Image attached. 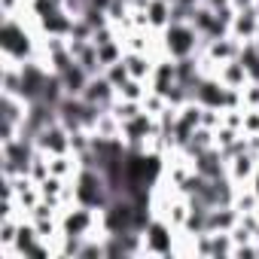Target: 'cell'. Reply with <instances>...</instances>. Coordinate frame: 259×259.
Instances as JSON below:
<instances>
[{
  "label": "cell",
  "instance_id": "1",
  "mask_svg": "<svg viewBox=\"0 0 259 259\" xmlns=\"http://www.w3.org/2000/svg\"><path fill=\"white\" fill-rule=\"evenodd\" d=\"M113 192L107 186V177L98 168H79L76 180H73V204L92 207V210H104L110 204Z\"/></svg>",
  "mask_w": 259,
  "mask_h": 259
},
{
  "label": "cell",
  "instance_id": "2",
  "mask_svg": "<svg viewBox=\"0 0 259 259\" xmlns=\"http://www.w3.org/2000/svg\"><path fill=\"white\" fill-rule=\"evenodd\" d=\"M0 46H4V58L10 61H31L34 58V40L19 16H4V31H0Z\"/></svg>",
  "mask_w": 259,
  "mask_h": 259
},
{
  "label": "cell",
  "instance_id": "3",
  "mask_svg": "<svg viewBox=\"0 0 259 259\" xmlns=\"http://www.w3.org/2000/svg\"><path fill=\"white\" fill-rule=\"evenodd\" d=\"M198 31L192 25H177L171 22L165 28V49L171 58H186V55H195L198 52Z\"/></svg>",
  "mask_w": 259,
  "mask_h": 259
},
{
  "label": "cell",
  "instance_id": "4",
  "mask_svg": "<svg viewBox=\"0 0 259 259\" xmlns=\"http://www.w3.org/2000/svg\"><path fill=\"white\" fill-rule=\"evenodd\" d=\"M144 253H153V256H171L174 253L171 226L165 220H150V226L144 229Z\"/></svg>",
  "mask_w": 259,
  "mask_h": 259
},
{
  "label": "cell",
  "instance_id": "5",
  "mask_svg": "<svg viewBox=\"0 0 259 259\" xmlns=\"http://www.w3.org/2000/svg\"><path fill=\"white\" fill-rule=\"evenodd\" d=\"M85 104H92V107H101V110H110L113 104H116V98H119V92L113 89V82L104 76V73H98V76H92L89 79V85L82 89V95H79Z\"/></svg>",
  "mask_w": 259,
  "mask_h": 259
},
{
  "label": "cell",
  "instance_id": "6",
  "mask_svg": "<svg viewBox=\"0 0 259 259\" xmlns=\"http://www.w3.org/2000/svg\"><path fill=\"white\" fill-rule=\"evenodd\" d=\"M192 101H198L201 107H217L226 110V85L220 76H201L192 85Z\"/></svg>",
  "mask_w": 259,
  "mask_h": 259
},
{
  "label": "cell",
  "instance_id": "7",
  "mask_svg": "<svg viewBox=\"0 0 259 259\" xmlns=\"http://www.w3.org/2000/svg\"><path fill=\"white\" fill-rule=\"evenodd\" d=\"M259 34V10L250 7V10H238L235 19H232V37H238L241 43L247 40H256Z\"/></svg>",
  "mask_w": 259,
  "mask_h": 259
},
{
  "label": "cell",
  "instance_id": "8",
  "mask_svg": "<svg viewBox=\"0 0 259 259\" xmlns=\"http://www.w3.org/2000/svg\"><path fill=\"white\" fill-rule=\"evenodd\" d=\"M256 168H259V159H256L250 150H244V153H238V156L229 159V177H232V183H247V180H253Z\"/></svg>",
  "mask_w": 259,
  "mask_h": 259
},
{
  "label": "cell",
  "instance_id": "9",
  "mask_svg": "<svg viewBox=\"0 0 259 259\" xmlns=\"http://www.w3.org/2000/svg\"><path fill=\"white\" fill-rule=\"evenodd\" d=\"M177 85V61L165 58L153 67V92H159L162 98H168V92Z\"/></svg>",
  "mask_w": 259,
  "mask_h": 259
},
{
  "label": "cell",
  "instance_id": "10",
  "mask_svg": "<svg viewBox=\"0 0 259 259\" xmlns=\"http://www.w3.org/2000/svg\"><path fill=\"white\" fill-rule=\"evenodd\" d=\"M58 76H61L64 95H70V98H79V95H82V89H85V85H89V79H92V76H89V70H85L79 61H73V64H70L67 70H61Z\"/></svg>",
  "mask_w": 259,
  "mask_h": 259
},
{
  "label": "cell",
  "instance_id": "11",
  "mask_svg": "<svg viewBox=\"0 0 259 259\" xmlns=\"http://www.w3.org/2000/svg\"><path fill=\"white\" fill-rule=\"evenodd\" d=\"M238 52H241V40L238 37H220V40H213L210 46H207V58H210V64H223V61H232V58H238Z\"/></svg>",
  "mask_w": 259,
  "mask_h": 259
},
{
  "label": "cell",
  "instance_id": "12",
  "mask_svg": "<svg viewBox=\"0 0 259 259\" xmlns=\"http://www.w3.org/2000/svg\"><path fill=\"white\" fill-rule=\"evenodd\" d=\"M220 79H223V85H229V89H244L247 85V70H244V64L238 61V58H232V61H223L220 64V73H217Z\"/></svg>",
  "mask_w": 259,
  "mask_h": 259
},
{
  "label": "cell",
  "instance_id": "13",
  "mask_svg": "<svg viewBox=\"0 0 259 259\" xmlns=\"http://www.w3.org/2000/svg\"><path fill=\"white\" fill-rule=\"evenodd\" d=\"M122 61H125V67H128V73H132L135 79H147V76H153V61L147 58V52H125L122 55Z\"/></svg>",
  "mask_w": 259,
  "mask_h": 259
},
{
  "label": "cell",
  "instance_id": "14",
  "mask_svg": "<svg viewBox=\"0 0 259 259\" xmlns=\"http://www.w3.org/2000/svg\"><path fill=\"white\" fill-rule=\"evenodd\" d=\"M147 16H150L153 28H168L171 25V4H168V0H150Z\"/></svg>",
  "mask_w": 259,
  "mask_h": 259
},
{
  "label": "cell",
  "instance_id": "15",
  "mask_svg": "<svg viewBox=\"0 0 259 259\" xmlns=\"http://www.w3.org/2000/svg\"><path fill=\"white\" fill-rule=\"evenodd\" d=\"M119 98H125V101H144V98H147L144 79H135V76H128V79L119 85Z\"/></svg>",
  "mask_w": 259,
  "mask_h": 259
},
{
  "label": "cell",
  "instance_id": "16",
  "mask_svg": "<svg viewBox=\"0 0 259 259\" xmlns=\"http://www.w3.org/2000/svg\"><path fill=\"white\" fill-rule=\"evenodd\" d=\"M104 76L113 82V89L119 92V85L128 79V76H132V73H128V67H125V61H116V64H110V67H104Z\"/></svg>",
  "mask_w": 259,
  "mask_h": 259
},
{
  "label": "cell",
  "instance_id": "17",
  "mask_svg": "<svg viewBox=\"0 0 259 259\" xmlns=\"http://www.w3.org/2000/svg\"><path fill=\"white\" fill-rule=\"evenodd\" d=\"M204 4L217 13V10H223V7H232V0H204Z\"/></svg>",
  "mask_w": 259,
  "mask_h": 259
},
{
  "label": "cell",
  "instance_id": "18",
  "mask_svg": "<svg viewBox=\"0 0 259 259\" xmlns=\"http://www.w3.org/2000/svg\"><path fill=\"white\" fill-rule=\"evenodd\" d=\"M168 4H171V7H174V4H177V0H168Z\"/></svg>",
  "mask_w": 259,
  "mask_h": 259
}]
</instances>
